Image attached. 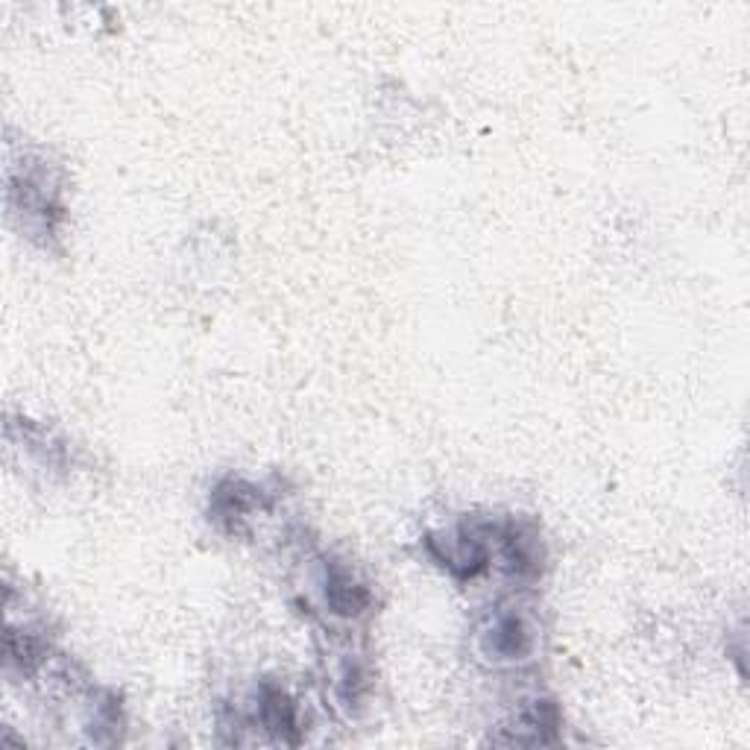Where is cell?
Returning <instances> with one entry per match:
<instances>
[{"mask_svg": "<svg viewBox=\"0 0 750 750\" xmlns=\"http://www.w3.org/2000/svg\"><path fill=\"white\" fill-rule=\"evenodd\" d=\"M484 651L495 663H519L531 651V631L516 613H499L481 633Z\"/></svg>", "mask_w": 750, "mask_h": 750, "instance_id": "obj_1", "label": "cell"}, {"mask_svg": "<svg viewBox=\"0 0 750 750\" xmlns=\"http://www.w3.org/2000/svg\"><path fill=\"white\" fill-rule=\"evenodd\" d=\"M325 601L334 607V613L358 615L367 607L369 596L350 571L334 566V569L325 571Z\"/></svg>", "mask_w": 750, "mask_h": 750, "instance_id": "obj_2", "label": "cell"}, {"mask_svg": "<svg viewBox=\"0 0 750 750\" xmlns=\"http://www.w3.org/2000/svg\"><path fill=\"white\" fill-rule=\"evenodd\" d=\"M261 725H265L270 733L279 736V739L297 733V709H293V704H290L288 695L281 689L267 686V689L261 692Z\"/></svg>", "mask_w": 750, "mask_h": 750, "instance_id": "obj_3", "label": "cell"}]
</instances>
